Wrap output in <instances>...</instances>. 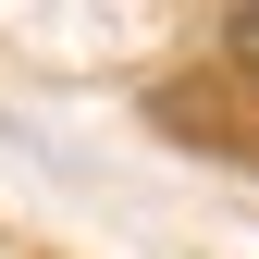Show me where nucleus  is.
Listing matches in <instances>:
<instances>
[{
  "instance_id": "1",
  "label": "nucleus",
  "mask_w": 259,
  "mask_h": 259,
  "mask_svg": "<svg viewBox=\"0 0 259 259\" xmlns=\"http://www.w3.org/2000/svg\"><path fill=\"white\" fill-rule=\"evenodd\" d=\"M222 37H235V62H259V13H222Z\"/></svg>"
}]
</instances>
